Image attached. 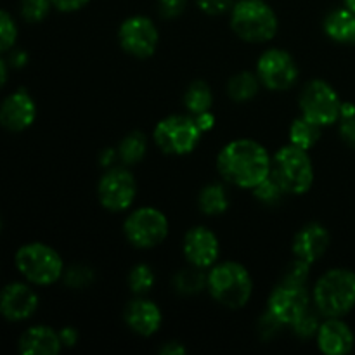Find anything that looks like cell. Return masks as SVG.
<instances>
[{
  "label": "cell",
  "mask_w": 355,
  "mask_h": 355,
  "mask_svg": "<svg viewBox=\"0 0 355 355\" xmlns=\"http://www.w3.org/2000/svg\"><path fill=\"white\" fill-rule=\"evenodd\" d=\"M270 162L272 158L262 144L252 139H236L218 153L217 168L232 186L253 189L270 175Z\"/></svg>",
  "instance_id": "1"
},
{
  "label": "cell",
  "mask_w": 355,
  "mask_h": 355,
  "mask_svg": "<svg viewBox=\"0 0 355 355\" xmlns=\"http://www.w3.org/2000/svg\"><path fill=\"white\" fill-rule=\"evenodd\" d=\"M315 309L324 318H343L355 307V272L331 269L322 274L312 291Z\"/></svg>",
  "instance_id": "2"
},
{
  "label": "cell",
  "mask_w": 355,
  "mask_h": 355,
  "mask_svg": "<svg viewBox=\"0 0 355 355\" xmlns=\"http://www.w3.org/2000/svg\"><path fill=\"white\" fill-rule=\"evenodd\" d=\"M211 298L227 309H241L250 302L253 281L248 269L238 262L215 263L207 276Z\"/></svg>",
  "instance_id": "3"
},
{
  "label": "cell",
  "mask_w": 355,
  "mask_h": 355,
  "mask_svg": "<svg viewBox=\"0 0 355 355\" xmlns=\"http://www.w3.org/2000/svg\"><path fill=\"white\" fill-rule=\"evenodd\" d=\"M277 16L263 0H239L231 9V28L248 44H263L276 37Z\"/></svg>",
  "instance_id": "4"
},
{
  "label": "cell",
  "mask_w": 355,
  "mask_h": 355,
  "mask_svg": "<svg viewBox=\"0 0 355 355\" xmlns=\"http://www.w3.org/2000/svg\"><path fill=\"white\" fill-rule=\"evenodd\" d=\"M270 177L286 194H305L314 184V166L309 151L295 144L281 148L270 162Z\"/></svg>",
  "instance_id": "5"
},
{
  "label": "cell",
  "mask_w": 355,
  "mask_h": 355,
  "mask_svg": "<svg viewBox=\"0 0 355 355\" xmlns=\"http://www.w3.org/2000/svg\"><path fill=\"white\" fill-rule=\"evenodd\" d=\"M17 270L31 284L49 286L59 281L64 272L61 255L44 243H28L21 246L14 257Z\"/></svg>",
  "instance_id": "6"
},
{
  "label": "cell",
  "mask_w": 355,
  "mask_h": 355,
  "mask_svg": "<svg viewBox=\"0 0 355 355\" xmlns=\"http://www.w3.org/2000/svg\"><path fill=\"white\" fill-rule=\"evenodd\" d=\"M203 132L198 128L196 120L193 116L184 114H170L158 121L153 132L155 144L159 151L173 156L189 155L200 144Z\"/></svg>",
  "instance_id": "7"
},
{
  "label": "cell",
  "mask_w": 355,
  "mask_h": 355,
  "mask_svg": "<svg viewBox=\"0 0 355 355\" xmlns=\"http://www.w3.org/2000/svg\"><path fill=\"white\" fill-rule=\"evenodd\" d=\"M302 116L314 121L319 127H329L340 120L342 101L331 85L324 80H311L300 94Z\"/></svg>",
  "instance_id": "8"
},
{
  "label": "cell",
  "mask_w": 355,
  "mask_h": 355,
  "mask_svg": "<svg viewBox=\"0 0 355 355\" xmlns=\"http://www.w3.org/2000/svg\"><path fill=\"white\" fill-rule=\"evenodd\" d=\"M125 238L139 250H151L168 236V218L158 208L142 207L132 211L123 224Z\"/></svg>",
  "instance_id": "9"
},
{
  "label": "cell",
  "mask_w": 355,
  "mask_h": 355,
  "mask_svg": "<svg viewBox=\"0 0 355 355\" xmlns=\"http://www.w3.org/2000/svg\"><path fill=\"white\" fill-rule=\"evenodd\" d=\"M257 76L266 89L283 92L298 80V66L293 55L283 49H269L257 62Z\"/></svg>",
  "instance_id": "10"
},
{
  "label": "cell",
  "mask_w": 355,
  "mask_h": 355,
  "mask_svg": "<svg viewBox=\"0 0 355 355\" xmlns=\"http://www.w3.org/2000/svg\"><path fill=\"white\" fill-rule=\"evenodd\" d=\"M311 309V295L307 286L281 281L267 300V314L283 326H293Z\"/></svg>",
  "instance_id": "11"
},
{
  "label": "cell",
  "mask_w": 355,
  "mask_h": 355,
  "mask_svg": "<svg viewBox=\"0 0 355 355\" xmlns=\"http://www.w3.org/2000/svg\"><path fill=\"white\" fill-rule=\"evenodd\" d=\"M137 196V182L127 168H110L97 184V198L106 210L125 211Z\"/></svg>",
  "instance_id": "12"
},
{
  "label": "cell",
  "mask_w": 355,
  "mask_h": 355,
  "mask_svg": "<svg viewBox=\"0 0 355 355\" xmlns=\"http://www.w3.org/2000/svg\"><path fill=\"white\" fill-rule=\"evenodd\" d=\"M118 40L127 54L137 59H148L155 54L159 42L156 24L146 16H132L121 23Z\"/></svg>",
  "instance_id": "13"
},
{
  "label": "cell",
  "mask_w": 355,
  "mask_h": 355,
  "mask_svg": "<svg viewBox=\"0 0 355 355\" xmlns=\"http://www.w3.org/2000/svg\"><path fill=\"white\" fill-rule=\"evenodd\" d=\"M182 250L189 266L207 270L217 263L220 245H218V238L211 229L198 225V227L189 229L186 232Z\"/></svg>",
  "instance_id": "14"
},
{
  "label": "cell",
  "mask_w": 355,
  "mask_h": 355,
  "mask_svg": "<svg viewBox=\"0 0 355 355\" xmlns=\"http://www.w3.org/2000/svg\"><path fill=\"white\" fill-rule=\"evenodd\" d=\"M37 104L24 89L16 90L0 104V125L9 132H23L33 125Z\"/></svg>",
  "instance_id": "15"
},
{
  "label": "cell",
  "mask_w": 355,
  "mask_h": 355,
  "mask_svg": "<svg viewBox=\"0 0 355 355\" xmlns=\"http://www.w3.org/2000/svg\"><path fill=\"white\" fill-rule=\"evenodd\" d=\"M38 309V297L28 284L10 283L0 293V314L7 321H26Z\"/></svg>",
  "instance_id": "16"
},
{
  "label": "cell",
  "mask_w": 355,
  "mask_h": 355,
  "mask_svg": "<svg viewBox=\"0 0 355 355\" xmlns=\"http://www.w3.org/2000/svg\"><path fill=\"white\" fill-rule=\"evenodd\" d=\"M331 236L324 225L318 222L304 225L293 239V255L307 263H315L329 248Z\"/></svg>",
  "instance_id": "17"
},
{
  "label": "cell",
  "mask_w": 355,
  "mask_h": 355,
  "mask_svg": "<svg viewBox=\"0 0 355 355\" xmlns=\"http://www.w3.org/2000/svg\"><path fill=\"white\" fill-rule=\"evenodd\" d=\"M128 328L141 336H153L162 328L163 315L158 305L148 298H135L128 302L123 311Z\"/></svg>",
  "instance_id": "18"
},
{
  "label": "cell",
  "mask_w": 355,
  "mask_h": 355,
  "mask_svg": "<svg viewBox=\"0 0 355 355\" xmlns=\"http://www.w3.org/2000/svg\"><path fill=\"white\" fill-rule=\"evenodd\" d=\"M319 350L326 355H345L354 349V333L342 318H326L318 331Z\"/></svg>",
  "instance_id": "19"
},
{
  "label": "cell",
  "mask_w": 355,
  "mask_h": 355,
  "mask_svg": "<svg viewBox=\"0 0 355 355\" xmlns=\"http://www.w3.org/2000/svg\"><path fill=\"white\" fill-rule=\"evenodd\" d=\"M61 349L59 333L49 326H33L19 338V352L24 355H55Z\"/></svg>",
  "instance_id": "20"
},
{
  "label": "cell",
  "mask_w": 355,
  "mask_h": 355,
  "mask_svg": "<svg viewBox=\"0 0 355 355\" xmlns=\"http://www.w3.org/2000/svg\"><path fill=\"white\" fill-rule=\"evenodd\" d=\"M324 31L340 44H355V12L347 7L329 12L324 19Z\"/></svg>",
  "instance_id": "21"
},
{
  "label": "cell",
  "mask_w": 355,
  "mask_h": 355,
  "mask_svg": "<svg viewBox=\"0 0 355 355\" xmlns=\"http://www.w3.org/2000/svg\"><path fill=\"white\" fill-rule=\"evenodd\" d=\"M198 207L201 214L210 215V217L225 214L229 208V194L225 187L220 184H208L198 196Z\"/></svg>",
  "instance_id": "22"
},
{
  "label": "cell",
  "mask_w": 355,
  "mask_h": 355,
  "mask_svg": "<svg viewBox=\"0 0 355 355\" xmlns=\"http://www.w3.org/2000/svg\"><path fill=\"white\" fill-rule=\"evenodd\" d=\"M211 104H214V94H211L208 83H205L203 80H196L187 87L186 94H184V106L191 114L210 111Z\"/></svg>",
  "instance_id": "23"
},
{
  "label": "cell",
  "mask_w": 355,
  "mask_h": 355,
  "mask_svg": "<svg viewBox=\"0 0 355 355\" xmlns=\"http://www.w3.org/2000/svg\"><path fill=\"white\" fill-rule=\"evenodd\" d=\"M260 87V80L257 76V73L250 71H241L238 75L232 76L227 83V92L229 97L236 103H246V101H252L257 96Z\"/></svg>",
  "instance_id": "24"
},
{
  "label": "cell",
  "mask_w": 355,
  "mask_h": 355,
  "mask_svg": "<svg viewBox=\"0 0 355 355\" xmlns=\"http://www.w3.org/2000/svg\"><path fill=\"white\" fill-rule=\"evenodd\" d=\"M321 128L322 127H319V125L314 123V121L307 120L305 116L297 118L290 127L291 144L309 151L311 148H314L315 142H318L319 137H321Z\"/></svg>",
  "instance_id": "25"
},
{
  "label": "cell",
  "mask_w": 355,
  "mask_h": 355,
  "mask_svg": "<svg viewBox=\"0 0 355 355\" xmlns=\"http://www.w3.org/2000/svg\"><path fill=\"white\" fill-rule=\"evenodd\" d=\"M148 151V137L142 132H130L118 146V158L123 165H135L141 162Z\"/></svg>",
  "instance_id": "26"
},
{
  "label": "cell",
  "mask_w": 355,
  "mask_h": 355,
  "mask_svg": "<svg viewBox=\"0 0 355 355\" xmlns=\"http://www.w3.org/2000/svg\"><path fill=\"white\" fill-rule=\"evenodd\" d=\"M173 286L182 295H196L207 288V274L205 269L191 266L189 269L180 270L173 279Z\"/></svg>",
  "instance_id": "27"
},
{
  "label": "cell",
  "mask_w": 355,
  "mask_h": 355,
  "mask_svg": "<svg viewBox=\"0 0 355 355\" xmlns=\"http://www.w3.org/2000/svg\"><path fill=\"white\" fill-rule=\"evenodd\" d=\"M155 284V272L148 263H137L128 274V286L135 295H144Z\"/></svg>",
  "instance_id": "28"
},
{
  "label": "cell",
  "mask_w": 355,
  "mask_h": 355,
  "mask_svg": "<svg viewBox=\"0 0 355 355\" xmlns=\"http://www.w3.org/2000/svg\"><path fill=\"white\" fill-rule=\"evenodd\" d=\"M253 194H255V198L260 201V203L276 205L279 203L281 198H283L286 193H284L283 187H281L279 184L269 175L266 180H262L259 186L253 187Z\"/></svg>",
  "instance_id": "29"
},
{
  "label": "cell",
  "mask_w": 355,
  "mask_h": 355,
  "mask_svg": "<svg viewBox=\"0 0 355 355\" xmlns=\"http://www.w3.org/2000/svg\"><path fill=\"white\" fill-rule=\"evenodd\" d=\"M51 0H21V16L28 23H40L51 12Z\"/></svg>",
  "instance_id": "30"
},
{
  "label": "cell",
  "mask_w": 355,
  "mask_h": 355,
  "mask_svg": "<svg viewBox=\"0 0 355 355\" xmlns=\"http://www.w3.org/2000/svg\"><path fill=\"white\" fill-rule=\"evenodd\" d=\"M17 26L9 12L0 9V54L10 51L16 44Z\"/></svg>",
  "instance_id": "31"
},
{
  "label": "cell",
  "mask_w": 355,
  "mask_h": 355,
  "mask_svg": "<svg viewBox=\"0 0 355 355\" xmlns=\"http://www.w3.org/2000/svg\"><path fill=\"white\" fill-rule=\"evenodd\" d=\"M319 315H321V312H319L318 309H315V311L312 307L309 309V311L293 324V331L297 333V336H300V338H312V336L318 335L319 326H321Z\"/></svg>",
  "instance_id": "32"
},
{
  "label": "cell",
  "mask_w": 355,
  "mask_h": 355,
  "mask_svg": "<svg viewBox=\"0 0 355 355\" xmlns=\"http://www.w3.org/2000/svg\"><path fill=\"white\" fill-rule=\"evenodd\" d=\"M62 277H64V283L69 288L80 290V288H87L89 284H92L94 272L92 269H89L85 266H71L69 269H66L62 272Z\"/></svg>",
  "instance_id": "33"
},
{
  "label": "cell",
  "mask_w": 355,
  "mask_h": 355,
  "mask_svg": "<svg viewBox=\"0 0 355 355\" xmlns=\"http://www.w3.org/2000/svg\"><path fill=\"white\" fill-rule=\"evenodd\" d=\"M309 276H311V263L304 262V260H300V259H295L293 262L288 266V269L284 270L283 281L284 283L307 286Z\"/></svg>",
  "instance_id": "34"
},
{
  "label": "cell",
  "mask_w": 355,
  "mask_h": 355,
  "mask_svg": "<svg viewBox=\"0 0 355 355\" xmlns=\"http://www.w3.org/2000/svg\"><path fill=\"white\" fill-rule=\"evenodd\" d=\"M198 7L210 16H218L232 9L234 0H196Z\"/></svg>",
  "instance_id": "35"
},
{
  "label": "cell",
  "mask_w": 355,
  "mask_h": 355,
  "mask_svg": "<svg viewBox=\"0 0 355 355\" xmlns=\"http://www.w3.org/2000/svg\"><path fill=\"white\" fill-rule=\"evenodd\" d=\"M187 0H158V10L159 16L165 19H173L179 17L186 9Z\"/></svg>",
  "instance_id": "36"
},
{
  "label": "cell",
  "mask_w": 355,
  "mask_h": 355,
  "mask_svg": "<svg viewBox=\"0 0 355 355\" xmlns=\"http://www.w3.org/2000/svg\"><path fill=\"white\" fill-rule=\"evenodd\" d=\"M340 137L349 148L355 149V114L340 118Z\"/></svg>",
  "instance_id": "37"
},
{
  "label": "cell",
  "mask_w": 355,
  "mask_h": 355,
  "mask_svg": "<svg viewBox=\"0 0 355 355\" xmlns=\"http://www.w3.org/2000/svg\"><path fill=\"white\" fill-rule=\"evenodd\" d=\"M52 7H55L61 12H75L85 7L90 0H51Z\"/></svg>",
  "instance_id": "38"
},
{
  "label": "cell",
  "mask_w": 355,
  "mask_h": 355,
  "mask_svg": "<svg viewBox=\"0 0 355 355\" xmlns=\"http://www.w3.org/2000/svg\"><path fill=\"white\" fill-rule=\"evenodd\" d=\"M194 120H196L198 128H200L203 134L210 132L211 128H214V125H215V116L210 113V111H205V113L194 114Z\"/></svg>",
  "instance_id": "39"
},
{
  "label": "cell",
  "mask_w": 355,
  "mask_h": 355,
  "mask_svg": "<svg viewBox=\"0 0 355 355\" xmlns=\"http://www.w3.org/2000/svg\"><path fill=\"white\" fill-rule=\"evenodd\" d=\"M59 338H61L62 347H73L78 342V331L75 328H71V326H66V328H62L59 331Z\"/></svg>",
  "instance_id": "40"
},
{
  "label": "cell",
  "mask_w": 355,
  "mask_h": 355,
  "mask_svg": "<svg viewBox=\"0 0 355 355\" xmlns=\"http://www.w3.org/2000/svg\"><path fill=\"white\" fill-rule=\"evenodd\" d=\"M159 352L163 355H184L186 354V349H184L179 342H166L165 345L159 349Z\"/></svg>",
  "instance_id": "41"
},
{
  "label": "cell",
  "mask_w": 355,
  "mask_h": 355,
  "mask_svg": "<svg viewBox=\"0 0 355 355\" xmlns=\"http://www.w3.org/2000/svg\"><path fill=\"white\" fill-rule=\"evenodd\" d=\"M9 62L14 66V68H23V66L28 62V54L24 51H14L12 54H10Z\"/></svg>",
  "instance_id": "42"
},
{
  "label": "cell",
  "mask_w": 355,
  "mask_h": 355,
  "mask_svg": "<svg viewBox=\"0 0 355 355\" xmlns=\"http://www.w3.org/2000/svg\"><path fill=\"white\" fill-rule=\"evenodd\" d=\"M116 156H118V151H113V149H106V151L101 155V165H103V166L113 165L114 159H116Z\"/></svg>",
  "instance_id": "43"
},
{
  "label": "cell",
  "mask_w": 355,
  "mask_h": 355,
  "mask_svg": "<svg viewBox=\"0 0 355 355\" xmlns=\"http://www.w3.org/2000/svg\"><path fill=\"white\" fill-rule=\"evenodd\" d=\"M7 73H9V69H7V62L3 61L2 58H0V89H2V87L6 85Z\"/></svg>",
  "instance_id": "44"
},
{
  "label": "cell",
  "mask_w": 355,
  "mask_h": 355,
  "mask_svg": "<svg viewBox=\"0 0 355 355\" xmlns=\"http://www.w3.org/2000/svg\"><path fill=\"white\" fill-rule=\"evenodd\" d=\"M345 7L355 12V0H345Z\"/></svg>",
  "instance_id": "45"
},
{
  "label": "cell",
  "mask_w": 355,
  "mask_h": 355,
  "mask_svg": "<svg viewBox=\"0 0 355 355\" xmlns=\"http://www.w3.org/2000/svg\"><path fill=\"white\" fill-rule=\"evenodd\" d=\"M0 229H2V220H0Z\"/></svg>",
  "instance_id": "46"
}]
</instances>
